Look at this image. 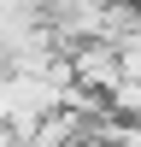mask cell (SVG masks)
<instances>
[{
  "mask_svg": "<svg viewBox=\"0 0 141 147\" xmlns=\"http://www.w3.org/2000/svg\"><path fill=\"white\" fill-rule=\"evenodd\" d=\"M65 59H70V88L94 94V100H112V94H117V82H124V59H117V47L88 41V47H77V53H65Z\"/></svg>",
  "mask_w": 141,
  "mask_h": 147,
  "instance_id": "obj_1",
  "label": "cell"
}]
</instances>
